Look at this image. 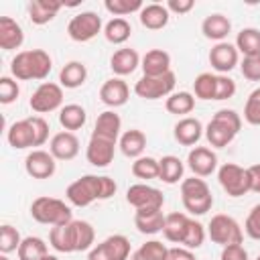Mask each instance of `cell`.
Returning <instances> with one entry per match:
<instances>
[{
  "label": "cell",
  "instance_id": "obj_12",
  "mask_svg": "<svg viewBox=\"0 0 260 260\" xmlns=\"http://www.w3.org/2000/svg\"><path fill=\"white\" fill-rule=\"evenodd\" d=\"M130 258V240L122 234H114L93 246L87 254V260H128Z\"/></svg>",
  "mask_w": 260,
  "mask_h": 260
},
{
  "label": "cell",
  "instance_id": "obj_24",
  "mask_svg": "<svg viewBox=\"0 0 260 260\" xmlns=\"http://www.w3.org/2000/svg\"><path fill=\"white\" fill-rule=\"evenodd\" d=\"M22 41H24L22 26L10 16H0V49L4 51L18 49Z\"/></svg>",
  "mask_w": 260,
  "mask_h": 260
},
{
  "label": "cell",
  "instance_id": "obj_47",
  "mask_svg": "<svg viewBox=\"0 0 260 260\" xmlns=\"http://www.w3.org/2000/svg\"><path fill=\"white\" fill-rule=\"evenodd\" d=\"M244 230L252 240H260V203L250 209L246 223H244Z\"/></svg>",
  "mask_w": 260,
  "mask_h": 260
},
{
  "label": "cell",
  "instance_id": "obj_11",
  "mask_svg": "<svg viewBox=\"0 0 260 260\" xmlns=\"http://www.w3.org/2000/svg\"><path fill=\"white\" fill-rule=\"evenodd\" d=\"M63 104V87L59 83H53V81H43L35 93L30 95V110L37 112V114H49V112H55L57 108H61Z\"/></svg>",
  "mask_w": 260,
  "mask_h": 260
},
{
  "label": "cell",
  "instance_id": "obj_16",
  "mask_svg": "<svg viewBox=\"0 0 260 260\" xmlns=\"http://www.w3.org/2000/svg\"><path fill=\"white\" fill-rule=\"evenodd\" d=\"M238 61H240V53H238L236 45H232V43H225V41L217 43L209 51V63L219 75L230 73L238 65Z\"/></svg>",
  "mask_w": 260,
  "mask_h": 260
},
{
  "label": "cell",
  "instance_id": "obj_43",
  "mask_svg": "<svg viewBox=\"0 0 260 260\" xmlns=\"http://www.w3.org/2000/svg\"><path fill=\"white\" fill-rule=\"evenodd\" d=\"M205 242V228L203 223L195 221V219H189V225H187V232H185V238H183V248H189V250H197L201 248Z\"/></svg>",
  "mask_w": 260,
  "mask_h": 260
},
{
  "label": "cell",
  "instance_id": "obj_36",
  "mask_svg": "<svg viewBox=\"0 0 260 260\" xmlns=\"http://www.w3.org/2000/svg\"><path fill=\"white\" fill-rule=\"evenodd\" d=\"M132 35V26L126 18H112L110 22H106L104 26V37L108 43L112 45H122L130 39Z\"/></svg>",
  "mask_w": 260,
  "mask_h": 260
},
{
  "label": "cell",
  "instance_id": "obj_31",
  "mask_svg": "<svg viewBox=\"0 0 260 260\" xmlns=\"http://www.w3.org/2000/svg\"><path fill=\"white\" fill-rule=\"evenodd\" d=\"M140 24L148 30H160L169 22V10L165 4H146L140 10Z\"/></svg>",
  "mask_w": 260,
  "mask_h": 260
},
{
  "label": "cell",
  "instance_id": "obj_15",
  "mask_svg": "<svg viewBox=\"0 0 260 260\" xmlns=\"http://www.w3.org/2000/svg\"><path fill=\"white\" fill-rule=\"evenodd\" d=\"M6 140L12 148L16 150H22V148H30V146H39V138H37V130L32 126V120L30 118H24V120H18L14 122L8 132H6Z\"/></svg>",
  "mask_w": 260,
  "mask_h": 260
},
{
  "label": "cell",
  "instance_id": "obj_30",
  "mask_svg": "<svg viewBox=\"0 0 260 260\" xmlns=\"http://www.w3.org/2000/svg\"><path fill=\"white\" fill-rule=\"evenodd\" d=\"M61 8H63V2H57V0H32L28 4V16L35 24H47L57 16Z\"/></svg>",
  "mask_w": 260,
  "mask_h": 260
},
{
  "label": "cell",
  "instance_id": "obj_32",
  "mask_svg": "<svg viewBox=\"0 0 260 260\" xmlns=\"http://www.w3.org/2000/svg\"><path fill=\"white\" fill-rule=\"evenodd\" d=\"M87 79V69L81 61H69L63 65L61 73H59V81H61V87H67V89H75V87H81Z\"/></svg>",
  "mask_w": 260,
  "mask_h": 260
},
{
  "label": "cell",
  "instance_id": "obj_54",
  "mask_svg": "<svg viewBox=\"0 0 260 260\" xmlns=\"http://www.w3.org/2000/svg\"><path fill=\"white\" fill-rule=\"evenodd\" d=\"M41 260H59V258H57L55 254H45V256H43Z\"/></svg>",
  "mask_w": 260,
  "mask_h": 260
},
{
  "label": "cell",
  "instance_id": "obj_34",
  "mask_svg": "<svg viewBox=\"0 0 260 260\" xmlns=\"http://www.w3.org/2000/svg\"><path fill=\"white\" fill-rule=\"evenodd\" d=\"M85 120H87V114L79 104H67L59 112V122L67 132L79 130L85 124Z\"/></svg>",
  "mask_w": 260,
  "mask_h": 260
},
{
  "label": "cell",
  "instance_id": "obj_23",
  "mask_svg": "<svg viewBox=\"0 0 260 260\" xmlns=\"http://www.w3.org/2000/svg\"><path fill=\"white\" fill-rule=\"evenodd\" d=\"M165 217L167 215H162V209H136V213H134V225H136V230L140 234L152 236V234L162 232Z\"/></svg>",
  "mask_w": 260,
  "mask_h": 260
},
{
  "label": "cell",
  "instance_id": "obj_51",
  "mask_svg": "<svg viewBox=\"0 0 260 260\" xmlns=\"http://www.w3.org/2000/svg\"><path fill=\"white\" fill-rule=\"evenodd\" d=\"M167 260H197L189 248H169Z\"/></svg>",
  "mask_w": 260,
  "mask_h": 260
},
{
  "label": "cell",
  "instance_id": "obj_20",
  "mask_svg": "<svg viewBox=\"0 0 260 260\" xmlns=\"http://www.w3.org/2000/svg\"><path fill=\"white\" fill-rule=\"evenodd\" d=\"M49 152L57 158V160H71L77 156L79 152V140L73 132H57L53 138H51V144H49Z\"/></svg>",
  "mask_w": 260,
  "mask_h": 260
},
{
  "label": "cell",
  "instance_id": "obj_27",
  "mask_svg": "<svg viewBox=\"0 0 260 260\" xmlns=\"http://www.w3.org/2000/svg\"><path fill=\"white\" fill-rule=\"evenodd\" d=\"M140 65V55L136 53V49H130V47H124V49H118L112 59H110V67L116 75H130L136 67Z\"/></svg>",
  "mask_w": 260,
  "mask_h": 260
},
{
  "label": "cell",
  "instance_id": "obj_39",
  "mask_svg": "<svg viewBox=\"0 0 260 260\" xmlns=\"http://www.w3.org/2000/svg\"><path fill=\"white\" fill-rule=\"evenodd\" d=\"M215 83H217V75L205 71V73H199L193 81V91H195V98L199 100H215Z\"/></svg>",
  "mask_w": 260,
  "mask_h": 260
},
{
  "label": "cell",
  "instance_id": "obj_4",
  "mask_svg": "<svg viewBox=\"0 0 260 260\" xmlns=\"http://www.w3.org/2000/svg\"><path fill=\"white\" fill-rule=\"evenodd\" d=\"M240 128H242L240 114L234 112V110L223 108V110H217L213 114V118L209 120V124L205 128V138H207V142L211 146L223 148V146H228L236 138V134L240 132Z\"/></svg>",
  "mask_w": 260,
  "mask_h": 260
},
{
  "label": "cell",
  "instance_id": "obj_19",
  "mask_svg": "<svg viewBox=\"0 0 260 260\" xmlns=\"http://www.w3.org/2000/svg\"><path fill=\"white\" fill-rule=\"evenodd\" d=\"M130 98V87L122 77H112L108 81H104V85L100 87V100L110 106V108H120L128 102Z\"/></svg>",
  "mask_w": 260,
  "mask_h": 260
},
{
  "label": "cell",
  "instance_id": "obj_44",
  "mask_svg": "<svg viewBox=\"0 0 260 260\" xmlns=\"http://www.w3.org/2000/svg\"><path fill=\"white\" fill-rule=\"evenodd\" d=\"M244 120L252 126H260V87H256L244 106Z\"/></svg>",
  "mask_w": 260,
  "mask_h": 260
},
{
  "label": "cell",
  "instance_id": "obj_9",
  "mask_svg": "<svg viewBox=\"0 0 260 260\" xmlns=\"http://www.w3.org/2000/svg\"><path fill=\"white\" fill-rule=\"evenodd\" d=\"M175 83H177V75L173 71L158 75V77L142 75L134 85V93L142 100H160V98H169L173 93Z\"/></svg>",
  "mask_w": 260,
  "mask_h": 260
},
{
  "label": "cell",
  "instance_id": "obj_17",
  "mask_svg": "<svg viewBox=\"0 0 260 260\" xmlns=\"http://www.w3.org/2000/svg\"><path fill=\"white\" fill-rule=\"evenodd\" d=\"M116 144L114 140H108V138H102V136H95L91 134L89 142H87V150H85V156H87V162L93 165V167H108L112 160H114V152H116Z\"/></svg>",
  "mask_w": 260,
  "mask_h": 260
},
{
  "label": "cell",
  "instance_id": "obj_3",
  "mask_svg": "<svg viewBox=\"0 0 260 260\" xmlns=\"http://www.w3.org/2000/svg\"><path fill=\"white\" fill-rule=\"evenodd\" d=\"M51 67H53V61H51L49 53L43 49L20 51L10 61V73L20 81L45 79L51 73Z\"/></svg>",
  "mask_w": 260,
  "mask_h": 260
},
{
  "label": "cell",
  "instance_id": "obj_8",
  "mask_svg": "<svg viewBox=\"0 0 260 260\" xmlns=\"http://www.w3.org/2000/svg\"><path fill=\"white\" fill-rule=\"evenodd\" d=\"M217 181L221 189L230 197H242L250 191V175L248 169H242L236 162H225L217 171Z\"/></svg>",
  "mask_w": 260,
  "mask_h": 260
},
{
  "label": "cell",
  "instance_id": "obj_18",
  "mask_svg": "<svg viewBox=\"0 0 260 260\" xmlns=\"http://www.w3.org/2000/svg\"><path fill=\"white\" fill-rule=\"evenodd\" d=\"M187 165L195 177H209L217 169V156L207 146H195L193 150H189Z\"/></svg>",
  "mask_w": 260,
  "mask_h": 260
},
{
  "label": "cell",
  "instance_id": "obj_35",
  "mask_svg": "<svg viewBox=\"0 0 260 260\" xmlns=\"http://www.w3.org/2000/svg\"><path fill=\"white\" fill-rule=\"evenodd\" d=\"M236 49L238 53H244V57L260 55V30L258 28H242L236 37Z\"/></svg>",
  "mask_w": 260,
  "mask_h": 260
},
{
  "label": "cell",
  "instance_id": "obj_53",
  "mask_svg": "<svg viewBox=\"0 0 260 260\" xmlns=\"http://www.w3.org/2000/svg\"><path fill=\"white\" fill-rule=\"evenodd\" d=\"M130 260H152V258H150V256H146V254H144V252H142V250L138 248L136 252H132V256H130Z\"/></svg>",
  "mask_w": 260,
  "mask_h": 260
},
{
  "label": "cell",
  "instance_id": "obj_7",
  "mask_svg": "<svg viewBox=\"0 0 260 260\" xmlns=\"http://www.w3.org/2000/svg\"><path fill=\"white\" fill-rule=\"evenodd\" d=\"M207 234L211 238V242L219 244L221 248L232 246V244H242L244 240V232L240 228V223L225 213H217L211 217L209 225H207Z\"/></svg>",
  "mask_w": 260,
  "mask_h": 260
},
{
  "label": "cell",
  "instance_id": "obj_49",
  "mask_svg": "<svg viewBox=\"0 0 260 260\" xmlns=\"http://www.w3.org/2000/svg\"><path fill=\"white\" fill-rule=\"evenodd\" d=\"M221 260H248V252L242 244H232L221 250Z\"/></svg>",
  "mask_w": 260,
  "mask_h": 260
},
{
  "label": "cell",
  "instance_id": "obj_42",
  "mask_svg": "<svg viewBox=\"0 0 260 260\" xmlns=\"http://www.w3.org/2000/svg\"><path fill=\"white\" fill-rule=\"evenodd\" d=\"M106 10L110 14H114L116 18H124L126 14L130 12H136V10H142V2L140 0H106L104 2Z\"/></svg>",
  "mask_w": 260,
  "mask_h": 260
},
{
  "label": "cell",
  "instance_id": "obj_33",
  "mask_svg": "<svg viewBox=\"0 0 260 260\" xmlns=\"http://www.w3.org/2000/svg\"><path fill=\"white\" fill-rule=\"evenodd\" d=\"M183 171H185V165L179 156H173V154H167L158 160V179L167 185H175L183 179Z\"/></svg>",
  "mask_w": 260,
  "mask_h": 260
},
{
  "label": "cell",
  "instance_id": "obj_37",
  "mask_svg": "<svg viewBox=\"0 0 260 260\" xmlns=\"http://www.w3.org/2000/svg\"><path fill=\"white\" fill-rule=\"evenodd\" d=\"M165 108L169 114H177V116H185L191 114L195 108V95L189 91H175L167 98Z\"/></svg>",
  "mask_w": 260,
  "mask_h": 260
},
{
  "label": "cell",
  "instance_id": "obj_48",
  "mask_svg": "<svg viewBox=\"0 0 260 260\" xmlns=\"http://www.w3.org/2000/svg\"><path fill=\"white\" fill-rule=\"evenodd\" d=\"M236 93V81L228 75H217L215 83V100H230Z\"/></svg>",
  "mask_w": 260,
  "mask_h": 260
},
{
  "label": "cell",
  "instance_id": "obj_55",
  "mask_svg": "<svg viewBox=\"0 0 260 260\" xmlns=\"http://www.w3.org/2000/svg\"><path fill=\"white\" fill-rule=\"evenodd\" d=\"M0 260H8V256H6V254H2V256H0Z\"/></svg>",
  "mask_w": 260,
  "mask_h": 260
},
{
  "label": "cell",
  "instance_id": "obj_13",
  "mask_svg": "<svg viewBox=\"0 0 260 260\" xmlns=\"http://www.w3.org/2000/svg\"><path fill=\"white\" fill-rule=\"evenodd\" d=\"M126 201L134 209H162L165 195H162V191H158L146 183H136V185L128 187Z\"/></svg>",
  "mask_w": 260,
  "mask_h": 260
},
{
  "label": "cell",
  "instance_id": "obj_14",
  "mask_svg": "<svg viewBox=\"0 0 260 260\" xmlns=\"http://www.w3.org/2000/svg\"><path fill=\"white\" fill-rule=\"evenodd\" d=\"M57 158L47 152V150H32L26 154L24 158V171L26 175H30L32 179H51L55 175V169H57Z\"/></svg>",
  "mask_w": 260,
  "mask_h": 260
},
{
  "label": "cell",
  "instance_id": "obj_10",
  "mask_svg": "<svg viewBox=\"0 0 260 260\" xmlns=\"http://www.w3.org/2000/svg\"><path fill=\"white\" fill-rule=\"evenodd\" d=\"M98 32H102V18L91 10L75 14L67 24V35L75 43H87L95 39Z\"/></svg>",
  "mask_w": 260,
  "mask_h": 260
},
{
  "label": "cell",
  "instance_id": "obj_50",
  "mask_svg": "<svg viewBox=\"0 0 260 260\" xmlns=\"http://www.w3.org/2000/svg\"><path fill=\"white\" fill-rule=\"evenodd\" d=\"M165 6H167L169 12H175V14H187V12L195 6V2H193V0H169Z\"/></svg>",
  "mask_w": 260,
  "mask_h": 260
},
{
  "label": "cell",
  "instance_id": "obj_6",
  "mask_svg": "<svg viewBox=\"0 0 260 260\" xmlns=\"http://www.w3.org/2000/svg\"><path fill=\"white\" fill-rule=\"evenodd\" d=\"M30 215L35 221L45 223V225H65L69 223L71 217V207L65 205V201L57 199V197H37L30 205Z\"/></svg>",
  "mask_w": 260,
  "mask_h": 260
},
{
  "label": "cell",
  "instance_id": "obj_45",
  "mask_svg": "<svg viewBox=\"0 0 260 260\" xmlns=\"http://www.w3.org/2000/svg\"><path fill=\"white\" fill-rule=\"evenodd\" d=\"M18 93H20L18 81H14V79L8 77V75L0 77V104H4V106L12 104V102L18 98Z\"/></svg>",
  "mask_w": 260,
  "mask_h": 260
},
{
  "label": "cell",
  "instance_id": "obj_22",
  "mask_svg": "<svg viewBox=\"0 0 260 260\" xmlns=\"http://www.w3.org/2000/svg\"><path fill=\"white\" fill-rule=\"evenodd\" d=\"M203 136V126L197 118L185 116L175 124V140L183 146H193L201 140Z\"/></svg>",
  "mask_w": 260,
  "mask_h": 260
},
{
  "label": "cell",
  "instance_id": "obj_52",
  "mask_svg": "<svg viewBox=\"0 0 260 260\" xmlns=\"http://www.w3.org/2000/svg\"><path fill=\"white\" fill-rule=\"evenodd\" d=\"M248 175H250V191L260 193V165L248 167Z\"/></svg>",
  "mask_w": 260,
  "mask_h": 260
},
{
  "label": "cell",
  "instance_id": "obj_41",
  "mask_svg": "<svg viewBox=\"0 0 260 260\" xmlns=\"http://www.w3.org/2000/svg\"><path fill=\"white\" fill-rule=\"evenodd\" d=\"M20 234L16 228H12L10 223H4L0 228V252L2 254H10V252H16L20 248Z\"/></svg>",
  "mask_w": 260,
  "mask_h": 260
},
{
  "label": "cell",
  "instance_id": "obj_21",
  "mask_svg": "<svg viewBox=\"0 0 260 260\" xmlns=\"http://www.w3.org/2000/svg\"><path fill=\"white\" fill-rule=\"evenodd\" d=\"M140 67L146 77H158L171 71V55L162 49H150L140 61Z\"/></svg>",
  "mask_w": 260,
  "mask_h": 260
},
{
  "label": "cell",
  "instance_id": "obj_46",
  "mask_svg": "<svg viewBox=\"0 0 260 260\" xmlns=\"http://www.w3.org/2000/svg\"><path fill=\"white\" fill-rule=\"evenodd\" d=\"M240 69L248 81H260V55L244 57L240 63Z\"/></svg>",
  "mask_w": 260,
  "mask_h": 260
},
{
  "label": "cell",
  "instance_id": "obj_26",
  "mask_svg": "<svg viewBox=\"0 0 260 260\" xmlns=\"http://www.w3.org/2000/svg\"><path fill=\"white\" fill-rule=\"evenodd\" d=\"M120 130H122V120H120V116H118L114 110H106V112H102V114L98 116L91 134L118 142V138H120Z\"/></svg>",
  "mask_w": 260,
  "mask_h": 260
},
{
  "label": "cell",
  "instance_id": "obj_2",
  "mask_svg": "<svg viewBox=\"0 0 260 260\" xmlns=\"http://www.w3.org/2000/svg\"><path fill=\"white\" fill-rule=\"evenodd\" d=\"M116 181L112 177H98V175H83L79 177L77 181H73L65 195L69 199L71 205L75 207H87L89 203L93 201H104V199H110L114 193H116Z\"/></svg>",
  "mask_w": 260,
  "mask_h": 260
},
{
  "label": "cell",
  "instance_id": "obj_29",
  "mask_svg": "<svg viewBox=\"0 0 260 260\" xmlns=\"http://www.w3.org/2000/svg\"><path fill=\"white\" fill-rule=\"evenodd\" d=\"M189 215L183 213V211H173L165 217V228H162V234L169 242L173 244H183V238H185V232H187V225H189Z\"/></svg>",
  "mask_w": 260,
  "mask_h": 260
},
{
  "label": "cell",
  "instance_id": "obj_40",
  "mask_svg": "<svg viewBox=\"0 0 260 260\" xmlns=\"http://www.w3.org/2000/svg\"><path fill=\"white\" fill-rule=\"evenodd\" d=\"M132 175L138 179H158V160L152 156H138L132 162Z\"/></svg>",
  "mask_w": 260,
  "mask_h": 260
},
{
  "label": "cell",
  "instance_id": "obj_38",
  "mask_svg": "<svg viewBox=\"0 0 260 260\" xmlns=\"http://www.w3.org/2000/svg\"><path fill=\"white\" fill-rule=\"evenodd\" d=\"M16 254H18V260H41L45 254H49V250L43 238L28 236V238H22Z\"/></svg>",
  "mask_w": 260,
  "mask_h": 260
},
{
  "label": "cell",
  "instance_id": "obj_1",
  "mask_svg": "<svg viewBox=\"0 0 260 260\" xmlns=\"http://www.w3.org/2000/svg\"><path fill=\"white\" fill-rule=\"evenodd\" d=\"M95 232L89 221L83 219H71L65 225H55L49 232V244L57 252H85L93 248Z\"/></svg>",
  "mask_w": 260,
  "mask_h": 260
},
{
  "label": "cell",
  "instance_id": "obj_25",
  "mask_svg": "<svg viewBox=\"0 0 260 260\" xmlns=\"http://www.w3.org/2000/svg\"><path fill=\"white\" fill-rule=\"evenodd\" d=\"M232 30V22L228 16L215 12V14H209L203 18L201 22V32L205 39H211V41H217V43H223V39L230 35Z\"/></svg>",
  "mask_w": 260,
  "mask_h": 260
},
{
  "label": "cell",
  "instance_id": "obj_28",
  "mask_svg": "<svg viewBox=\"0 0 260 260\" xmlns=\"http://www.w3.org/2000/svg\"><path fill=\"white\" fill-rule=\"evenodd\" d=\"M118 146H120L124 156L138 158V156H142V152L146 148V134L142 130H138V128H130L120 136Z\"/></svg>",
  "mask_w": 260,
  "mask_h": 260
},
{
  "label": "cell",
  "instance_id": "obj_5",
  "mask_svg": "<svg viewBox=\"0 0 260 260\" xmlns=\"http://www.w3.org/2000/svg\"><path fill=\"white\" fill-rule=\"evenodd\" d=\"M181 201L183 207L193 215H203L213 205V195L209 185L201 177H189L181 183Z\"/></svg>",
  "mask_w": 260,
  "mask_h": 260
},
{
  "label": "cell",
  "instance_id": "obj_56",
  "mask_svg": "<svg viewBox=\"0 0 260 260\" xmlns=\"http://www.w3.org/2000/svg\"><path fill=\"white\" fill-rule=\"evenodd\" d=\"M256 260H260V254H258V258H256Z\"/></svg>",
  "mask_w": 260,
  "mask_h": 260
}]
</instances>
